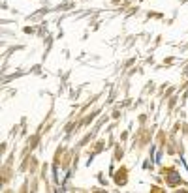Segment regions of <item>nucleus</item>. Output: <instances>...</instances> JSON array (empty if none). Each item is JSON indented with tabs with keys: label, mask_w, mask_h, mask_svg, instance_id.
<instances>
[]
</instances>
